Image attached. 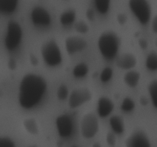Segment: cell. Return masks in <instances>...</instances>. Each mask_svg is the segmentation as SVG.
Listing matches in <instances>:
<instances>
[{"mask_svg": "<svg viewBox=\"0 0 157 147\" xmlns=\"http://www.w3.org/2000/svg\"><path fill=\"white\" fill-rule=\"evenodd\" d=\"M48 85L42 76L27 74L21 78L18 87V101L20 107L30 110L41 101L47 91Z\"/></svg>", "mask_w": 157, "mask_h": 147, "instance_id": "obj_1", "label": "cell"}, {"mask_svg": "<svg viewBox=\"0 0 157 147\" xmlns=\"http://www.w3.org/2000/svg\"><path fill=\"white\" fill-rule=\"evenodd\" d=\"M121 41L118 35L113 32H103L98 41L100 53L106 60H113L117 55Z\"/></svg>", "mask_w": 157, "mask_h": 147, "instance_id": "obj_2", "label": "cell"}, {"mask_svg": "<svg viewBox=\"0 0 157 147\" xmlns=\"http://www.w3.org/2000/svg\"><path fill=\"white\" fill-rule=\"evenodd\" d=\"M41 55L48 67H58L62 63V54L55 40H48L41 45Z\"/></svg>", "mask_w": 157, "mask_h": 147, "instance_id": "obj_3", "label": "cell"}, {"mask_svg": "<svg viewBox=\"0 0 157 147\" xmlns=\"http://www.w3.org/2000/svg\"><path fill=\"white\" fill-rule=\"evenodd\" d=\"M22 28L18 22L9 21L7 24L6 34L4 38V45L9 51H14L20 45L22 40Z\"/></svg>", "mask_w": 157, "mask_h": 147, "instance_id": "obj_4", "label": "cell"}, {"mask_svg": "<svg viewBox=\"0 0 157 147\" xmlns=\"http://www.w3.org/2000/svg\"><path fill=\"white\" fill-rule=\"evenodd\" d=\"M129 7L141 24H148L152 15L151 6L148 0H129Z\"/></svg>", "mask_w": 157, "mask_h": 147, "instance_id": "obj_5", "label": "cell"}, {"mask_svg": "<svg viewBox=\"0 0 157 147\" xmlns=\"http://www.w3.org/2000/svg\"><path fill=\"white\" fill-rule=\"evenodd\" d=\"M99 131L98 119L94 113H87L81 122V133L84 139H90L94 137Z\"/></svg>", "mask_w": 157, "mask_h": 147, "instance_id": "obj_6", "label": "cell"}, {"mask_svg": "<svg viewBox=\"0 0 157 147\" xmlns=\"http://www.w3.org/2000/svg\"><path fill=\"white\" fill-rule=\"evenodd\" d=\"M92 99V93L87 88H77L71 93L68 97V105L71 109L81 107Z\"/></svg>", "mask_w": 157, "mask_h": 147, "instance_id": "obj_7", "label": "cell"}, {"mask_svg": "<svg viewBox=\"0 0 157 147\" xmlns=\"http://www.w3.org/2000/svg\"><path fill=\"white\" fill-rule=\"evenodd\" d=\"M57 131L62 139H68L72 136L74 131V123L68 114H61L55 120Z\"/></svg>", "mask_w": 157, "mask_h": 147, "instance_id": "obj_8", "label": "cell"}, {"mask_svg": "<svg viewBox=\"0 0 157 147\" xmlns=\"http://www.w3.org/2000/svg\"><path fill=\"white\" fill-rule=\"evenodd\" d=\"M31 20L37 27H48L52 24V16L48 11L40 6L35 7L31 12Z\"/></svg>", "mask_w": 157, "mask_h": 147, "instance_id": "obj_9", "label": "cell"}, {"mask_svg": "<svg viewBox=\"0 0 157 147\" xmlns=\"http://www.w3.org/2000/svg\"><path fill=\"white\" fill-rule=\"evenodd\" d=\"M126 147H152L147 135L141 130H136L127 138Z\"/></svg>", "mask_w": 157, "mask_h": 147, "instance_id": "obj_10", "label": "cell"}, {"mask_svg": "<svg viewBox=\"0 0 157 147\" xmlns=\"http://www.w3.org/2000/svg\"><path fill=\"white\" fill-rule=\"evenodd\" d=\"M66 51L69 55H75L83 51L87 46V42L84 38L78 36H71L65 39L64 42Z\"/></svg>", "mask_w": 157, "mask_h": 147, "instance_id": "obj_11", "label": "cell"}, {"mask_svg": "<svg viewBox=\"0 0 157 147\" xmlns=\"http://www.w3.org/2000/svg\"><path fill=\"white\" fill-rule=\"evenodd\" d=\"M114 108L113 102L107 96H102L98 101V116L101 118H106L111 114Z\"/></svg>", "mask_w": 157, "mask_h": 147, "instance_id": "obj_12", "label": "cell"}, {"mask_svg": "<svg viewBox=\"0 0 157 147\" xmlns=\"http://www.w3.org/2000/svg\"><path fill=\"white\" fill-rule=\"evenodd\" d=\"M137 64L136 58L130 53L122 54L120 55L116 61L117 67L122 70H131Z\"/></svg>", "mask_w": 157, "mask_h": 147, "instance_id": "obj_13", "label": "cell"}, {"mask_svg": "<svg viewBox=\"0 0 157 147\" xmlns=\"http://www.w3.org/2000/svg\"><path fill=\"white\" fill-rule=\"evenodd\" d=\"M109 123H110V128L112 129V131L115 134L121 135L125 131L124 121L120 116H117V115L112 116L109 119Z\"/></svg>", "mask_w": 157, "mask_h": 147, "instance_id": "obj_14", "label": "cell"}, {"mask_svg": "<svg viewBox=\"0 0 157 147\" xmlns=\"http://www.w3.org/2000/svg\"><path fill=\"white\" fill-rule=\"evenodd\" d=\"M19 0H0V12L2 15H9L15 12Z\"/></svg>", "mask_w": 157, "mask_h": 147, "instance_id": "obj_15", "label": "cell"}, {"mask_svg": "<svg viewBox=\"0 0 157 147\" xmlns=\"http://www.w3.org/2000/svg\"><path fill=\"white\" fill-rule=\"evenodd\" d=\"M140 80V74L136 70H129L124 77V81L129 87H136Z\"/></svg>", "mask_w": 157, "mask_h": 147, "instance_id": "obj_16", "label": "cell"}, {"mask_svg": "<svg viewBox=\"0 0 157 147\" xmlns=\"http://www.w3.org/2000/svg\"><path fill=\"white\" fill-rule=\"evenodd\" d=\"M76 18V12L75 10L69 9V10L65 11L61 15L59 18L60 23L64 26L71 25L73 24Z\"/></svg>", "mask_w": 157, "mask_h": 147, "instance_id": "obj_17", "label": "cell"}, {"mask_svg": "<svg viewBox=\"0 0 157 147\" xmlns=\"http://www.w3.org/2000/svg\"><path fill=\"white\" fill-rule=\"evenodd\" d=\"M89 73V67L85 63H79L74 67L72 74L76 78H83Z\"/></svg>", "mask_w": 157, "mask_h": 147, "instance_id": "obj_18", "label": "cell"}, {"mask_svg": "<svg viewBox=\"0 0 157 147\" xmlns=\"http://www.w3.org/2000/svg\"><path fill=\"white\" fill-rule=\"evenodd\" d=\"M23 125H24L25 130L29 134L35 136V135H38V133H39V128H38L37 121L33 118L26 119L23 122Z\"/></svg>", "mask_w": 157, "mask_h": 147, "instance_id": "obj_19", "label": "cell"}, {"mask_svg": "<svg viewBox=\"0 0 157 147\" xmlns=\"http://www.w3.org/2000/svg\"><path fill=\"white\" fill-rule=\"evenodd\" d=\"M146 67L150 71H157V53L152 51L147 55L145 61Z\"/></svg>", "mask_w": 157, "mask_h": 147, "instance_id": "obj_20", "label": "cell"}, {"mask_svg": "<svg viewBox=\"0 0 157 147\" xmlns=\"http://www.w3.org/2000/svg\"><path fill=\"white\" fill-rule=\"evenodd\" d=\"M94 5L100 14L106 15L110 9V0H94Z\"/></svg>", "mask_w": 157, "mask_h": 147, "instance_id": "obj_21", "label": "cell"}, {"mask_svg": "<svg viewBox=\"0 0 157 147\" xmlns=\"http://www.w3.org/2000/svg\"><path fill=\"white\" fill-rule=\"evenodd\" d=\"M148 91L152 104L157 109V80L150 83L148 86Z\"/></svg>", "mask_w": 157, "mask_h": 147, "instance_id": "obj_22", "label": "cell"}, {"mask_svg": "<svg viewBox=\"0 0 157 147\" xmlns=\"http://www.w3.org/2000/svg\"><path fill=\"white\" fill-rule=\"evenodd\" d=\"M135 106H136V104H135L133 100L127 96V97L124 98V100L121 103V110L124 113H130L134 110Z\"/></svg>", "mask_w": 157, "mask_h": 147, "instance_id": "obj_23", "label": "cell"}, {"mask_svg": "<svg viewBox=\"0 0 157 147\" xmlns=\"http://www.w3.org/2000/svg\"><path fill=\"white\" fill-rule=\"evenodd\" d=\"M113 75V70L111 67H105L101 72L100 74V80L102 83L106 84L108 83L109 81H111L112 77Z\"/></svg>", "mask_w": 157, "mask_h": 147, "instance_id": "obj_24", "label": "cell"}, {"mask_svg": "<svg viewBox=\"0 0 157 147\" xmlns=\"http://www.w3.org/2000/svg\"><path fill=\"white\" fill-rule=\"evenodd\" d=\"M69 90L65 84H61L57 90V97L59 100L64 101L69 97Z\"/></svg>", "mask_w": 157, "mask_h": 147, "instance_id": "obj_25", "label": "cell"}, {"mask_svg": "<svg viewBox=\"0 0 157 147\" xmlns=\"http://www.w3.org/2000/svg\"><path fill=\"white\" fill-rule=\"evenodd\" d=\"M75 29L76 32H78V33H81V34H86L89 32V28L88 24H87L86 22L84 21H78L77 22L76 24H75Z\"/></svg>", "mask_w": 157, "mask_h": 147, "instance_id": "obj_26", "label": "cell"}, {"mask_svg": "<svg viewBox=\"0 0 157 147\" xmlns=\"http://www.w3.org/2000/svg\"><path fill=\"white\" fill-rule=\"evenodd\" d=\"M0 147H16L14 141L9 136L0 138Z\"/></svg>", "mask_w": 157, "mask_h": 147, "instance_id": "obj_27", "label": "cell"}, {"mask_svg": "<svg viewBox=\"0 0 157 147\" xmlns=\"http://www.w3.org/2000/svg\"><path fill=\"white\" fill-rule=\"evenodd\" d=\"M117 134H115L113 131L109 132L107 133V136H106V141H107V143L110 146H114L116 145L117 142Z\"/></svg>", "mask_w": 157, "mask_h": 147, "instance_id": "obj_28", "label": "cell"}, {"mask_svg": "<svg viewBox=\"0 0 157 147\" xmlns=\"http://www.w3.org/2000/svg\"><path fill=\"white\" fill-rule=\"evenodd\" d=\"M127 16H126L125 14L124 13L118 14L117 16V20L118 23H119L120 24H121V25L125 24L126 21H127Z\"/></svg>", "mask_w": 157, "mask_h": 147, "instance_id": "obj_29", "label": "cell"}, {"mask_svg": "<svg viewBox=\"0 0 157 147\" xmlns=\"http://www.w3.org/2000/svg\"><path fill=\"white\" fill-rule=\"evenodd\" d=\"M86 17H87V18L89 20V21H94V20L95 15L93 9H87V12H86Z\"/></svg>", "mask_w": 157, "mask_h": 147, "instance_id": "obj_30", "label": "cell"}, {"mask_svg": "<svg viewBox=\"0 0 157 147\" xmlns=\"http://www.w3.org/2000/svg\"><path fill=\"white\" fill-rule=\"evenodd\" d=\"M152 30L154 33L157 34V15L154 17L152 21Z\"/></svg>", "mask_w": 157, "mask_h": 147, "instance_id": "obj_31", "label": "cell"}, {"mask_svg": "<svg viewBox=\"0 0 157 147\" xmlns=\"http://www.w3.org/2000/svg\"><path fill=\"white\" fill-rule=\"evenodd\" d=\"M139 44H140V47L144 50V49L147 48V46H148V42H147L145 39H140Z\"/></svg>", "mask_w": 157, "mask_h": 147, "instance_id": "obj_32", "label": "cell"}, {"mask_svg": "<svg viewBox=\"0 0 157 147\" xmlns=\"http://www.w3.org/2000/svg\"><path fill=\"white\" fill-rule=\"evenodd\" d=\"M16 66H17V64H16V62H15V60L11 59L10 61H9V67L11 69V70H14V69H15Z\"/></svg>", "mask_w": 157, "mask_h": 147, "instance_id": "obj_33", "label": "cell"}, {"mask_svg": "<svg viewBox=\"0 0 157 147\" xmlns=\"http://www.w3.org/2000/svg\"><path fill=\"white\" fill-rule=\"evenodd\" d=\"M140 103L143 104V105H145V104H147V100L145 99V98L142 97V98H141V99H140Z\"/></svg>", "mask_w": 157, "mask_h": 147, "instance_id": "obj_34", "label": "cell"}, {"mask_svg": "<svg viewBox=\"0 0 157 147\" xmlns=\"http://www.w3.org/2000/svg\"><path fill=\"white\" fill-rule=\"evenodd\" d=\"M92 147H101V144L98 143V142H95V143L93 144Z\"/></svg>", "mask_w": 157, "mask_h": 147, "instance_id": "obj_35", "label": "cell"}, {"mask_svg": "<svg viewBox=\"0 0 157 147\" xmlns=\"http://www.w3.org/2000/svg\"><path fill=\"white\" fill-rule=\"evenodd\" d=\"M71 147H78V146H76V145H72Z\"/></svg>", "mask_w": 157, "mask_h": 147, "instance_id": "obj_36", "label": "cell"}, {"mask_svg": "<svg viewBox=\"0 0 157 147\" xmlns=\"http://www.w3.org/2000/svg\"><path fill=\"white\" fill-rule=\"evenodd\" d=\"M156 47H157V41H156Z\"/></svg>", "mask_w": 157, "mask_h": 147, "instance_id": "obj_37", "label": "cell"}, {"mask_svg": "<svg viewBox=\"0 0 157 147\" xmlns=\"http://www.w3.org/2000/svg\"><path fill=\"white\" fill-rule=\"evenodd\" d=\"M30 147H36V146H30Z\"/></svg>", "mask_w": 157, "mask_h": 147, "instance_id": "obj_38", "label": "cell"}]
</instances>
